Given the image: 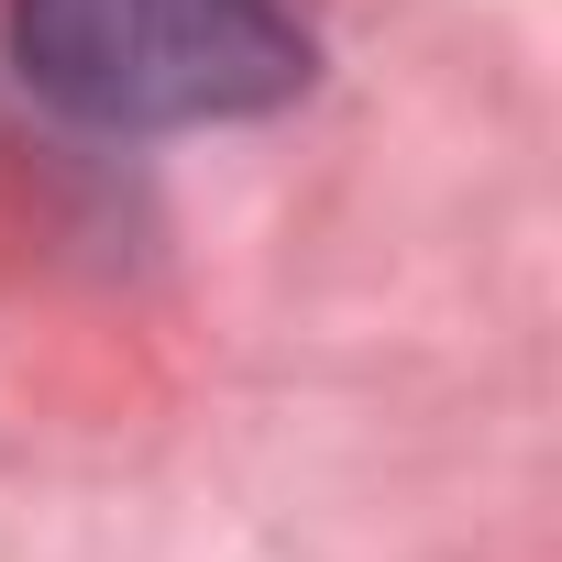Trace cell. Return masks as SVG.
Instances as JSON below:
<instances>
[{
    "instance_id": "obj_1",
    "label": "cell",
    "mask_w": 562,
    "mask_h": 562,
    "mask_svg": "<svg viewBox=\"0 0 562 562\" xmlns=\"http://www.w3.org/2000/svg\"><path fill=\"white\" fill-rule=\"evenodd\" d=\"M0 45L56 122H89L122 144L265 122L321 67L288 0H12Z\"/></svg>"
}]
</instances>
